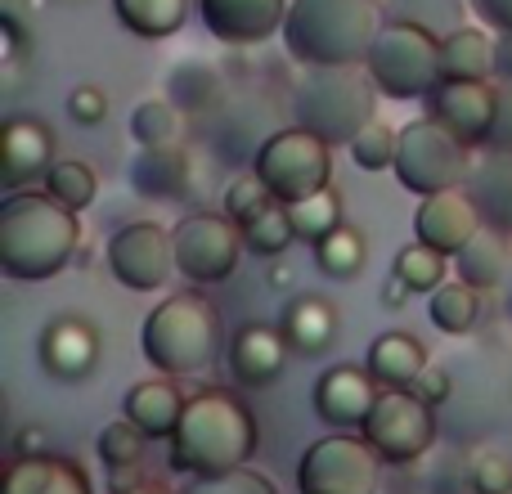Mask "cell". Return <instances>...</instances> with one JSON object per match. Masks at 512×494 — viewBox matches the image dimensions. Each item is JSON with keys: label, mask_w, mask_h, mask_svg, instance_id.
<instances>
[{"label": "cell", "mask_w": 512, "mask_h": 494, "mask_svg": "<svg viewBox=\"0 0 512 494\" xmlns=\"http://www.w3.org/2000/svg\"><path fill=\"white\" fill-rule=\"evenodd\" d=\"M409 391H414V396L423 400V405H432V409H436V405H445V396H450V378H445V369L427 364V373H423V378H418Z\"/></svg>", "instance_id": "7bdbcfd3"}, {"label": "cell", "mask_w": 512, "mask_h": 494, "mask_svg": "<svg viewBox=\"0 0 512 494\" xmlns=\"http://www.w3.org/2000/svg\"><path fill=\"white\" fill-rule=\"evenodd\" d=\"M382 27L378 0H292L283 45L306 68H364Z\"/></svg>", "instance_id": "7a4b0ae2"}, {"label": "cell", "mask_w": 512, "mask_h": 494, "mask_svg": "<svg viewBox=\"0 0 512 494\" xmlns=\"http://www.w3.org/2000/svg\"><path fill=\"white\" fill-rule=\"evenodd\" d=\"M481 230H486V216H481V207L472 203L468 189H450V194L423 198L414 212L418 243H427L441 256H459Z\"/></svg>", "instance_id": "9a60e30c"}, {"label": "cell", "mask_w": 512, "mask_h": 494, "mask_svg": "<svg viewBox=\"0 0 512 494\" xmlns=\"http://www.w3.org/2000/svg\"><path fill=\"white\" fill-rule=\"evenodd\" d=\"M270 283H274V288H288V283H292V265L274 261V265H270Z\"/></svg>", "instance_id": "c3c4849f"}, {"label": "cell", "mask_w": 512, "mask_h": 494, "mask_svg": "<svg viewBox=\"0 0 512 494\" xmlns=\"http://www.w3.org/2000/svg\"><path fill=\"white\" fill-rule=\"evenodd\" d=\"M292 239H297V234H292L288 207H283V203H270L261 216H256V221L243 225V243H248L256 256H279V252H288Z\"/></svg>", "instance_id": "e575fe53"}, {"label": "cell", "mask_w": 512, "mask_h": 494, "mask_svg": "<svg viewBox=\"0 0 512 494\" xmlns=\"http://www.w3.org/2000/svg\"><path fill=\"white\" fill-rule=\"evenodd\" d=\"M292 113H297L301 131L319 135L328 149L333 144L351 149L355 135L369 122H378V86L364 68H310L297 81Z\"/></svg>", "instance_id": "5b68a950"}, {"label": "cell", "mask_w": 512, "mask_h": 494, "mask_svg": "<svg viewBox=\"0 0 512 494\" xmlns=\"http://www.w3.org/2000/svg\"><path fill=\"white\" fill-rule=\"evenodd\" d=\"M486 149L495 158H512V86H499V117H495V131H490Z\"/></svg>", "instance_id": "b9f144b4"}, {"label": "cell", "mask_w": 512, "mask_h": 494, "mask_svg": "<svg viewBox=\"0 0 512 494\" xmlns=\"http://www.w3.org/2000/svg\"><path fill=\"white\" fill-rule=\"evenodd\" d=\"M203 27L225 45H261L288 23V0H198Z\"/></svg>", "instance_id": "e0dca14e"}, {"label": "cell", "mask_w": 512, "mask_h": 494, "mask_svg": "<svg viewBox=\"0 0 512 494\" xmlns=\"http://www.w3.org/2000/svg\"><path fill=\"white\" fill-rule=\"evenodd\" d=\"M108 270L131 292H158L176 270V247L158 221H131L108 239Z\"/></svg>", "instance_id": "7c38bea8"}, {"label": "cell", "mask_w": 512, "mask_h": 494, "mask_svg": "<svg viewBox=\"0 0 512 494\" xmlns=\"http://www.w3.org/2000/svg\"><path fill=\"white\" fill-rule=\"evenodd\" d=\"M495 77L512 86V32H504V36L495 41Z\"/></svg>", "instance_id": "f6af8a7d"}, {"label": "cell", "mask_w": 512, "mask_h": 494, "mask_svg": "<svg viewBox=\"0 0 512 494\" xmlns=\"http://www.w3.org/2000/svg\"><path fill=\"white\" fill-rule=\"evenodd\" d=\"M427 117L436 126L472 144H486L490 131H495V117H499V86L490 81H441V86L427 95Z\"/></svg>", "instance_id": "4fadbf2b"}, {"label": "cell", "mask_w": 512, "mask_h": 494, "mask_svg": "<svg viewBox=\"0 0 512 494\" xmlns=\"http://www.w3.org/2000/svg\"><path fill=\"white\" fill-rule=\"evenodd\" d=\"M221 333L225 324L216 301H207L203 292H176L162 306H153V315L144 319L140 351L167 378H194V373H207L216 364Z\"/></svg>", "instance_id": "277c9868"}, {"label": "cell", "mask_w": 512, "mask_h": 494, "mask_svg": "<svg viewBox=\"0 0 512 494\" xmlns=\"http://www.w3.org/2000/svg\"><path fill=\"white\" fill-rule=\"evenodd\" d=\"M382 459L364 436L337 432L315 441L297 463V494H378Z\"/></svg>", "instance_id": "9c48e42d"}, {"label": "cell", "mask_w": 512, "mask_h": 494, "mask_svg": "<svg viewBox=\"0 0 512 494\" xmlns=\"http://www.w3.org/2000/svg\"><path fill=\"white\" fill-rule=\"evenodd\" d=\"M252 176L270 189L274 203H283V207L306 203V198L333 189V149H328L319 135L301 131V126L274 131L270 140L256 149Z\"/></svg>", "instance_id": "52a82bcc"}, {"label": "cell", "mask_w": 512, "mask_h": 494, "mask_svg": "<svg viewBox=\"0 0 512 494\" xmlns=\"http://www.w3.org/2000/svg\"><path fill=\"white\" fill-rule=\"evenodd\" d=\"M472 176V153L463 140H454L432 117H418L400 131L396 144V180L418 198H436L459 189Z\"/></svg>", "instance_id": "ba28073f"}, {"label": "cell", "mask_w": 512, "mask_h": 494, "mask_svg": "<svg viewBox=\"0 0 512 494\" xmlns=\"http://www.w3.org/2000/svg\"><path fill=\"white\" fill-rule=\"evenodd\" d=\"M364 72L387 99H427L441 86V41L423 23H387Z\"/></svg>", "instance_id": "8992f818"}, {"label": "cell", "mask_w": 512, "mask_h": 494, "mask_svg": "<svg viewBox=\"0 0 512 494\" xmlns=\"http://www.w3.org/2000/svg\"><path fill=\"white\" fill-rule=\"evenodd\" d=\"M391 274H396L409 292H436L445 283V256L432 252L427 243H409V247H400L396 252Z\"/></svg>", "instance_id": "d6a6232c"}, {"label": "cell", "mask_w": 512, "mask_h": 494, "mask_svg": "<svg viewBox=\"0 0 512 494\" xmlns=\"http://www.w3.org/2000/svg\"><path fill=\"white\" fill-rule=\"evenodd\" d=\"M288 337L270 324H243L230 342V369L243 387H270L288 364Z\"/></svg>", "instance_id": "d6986e66"}, {"label": "cell", "mask_w": 512, "mask_h": 494, "mask_svg": "<svg viewBox=\"0 0 512 494\" xmlns=\"http://www.w3.org/2000/svg\"><path fill=\"white\" fill-rule=\"evenodd\" d=\"M68 117L77 126H99L108 117V95L95 86V81H81V86H72V95H68Z\"/></svg>", "instance_id": "60d3db41"}, {"label": "cell", "mask_w": 512, "mask_h": 494, "mask_svg": "<svg viewBox=\"0 0 512 494\" xmlns=\"http://www.w3.org/2000/svg\"><path fill=\"white\" fill-rule=\"evenodd\" d=\"M171 247H176V270L185 279L221 283L239 270V256L248 243H243V230L225 212H189L171 230Z\"/></svg>", "instance_id": "30bf717a"}, {"label": "cell", "mask_w": 512, "mask_h": 494, "mask_svg": "<svg viewBox=\"0 0 512 494\" xmlns=\"http://www.w3.org/2000/svg\"><path fill=\"white\" fill-rule=\"evenodd\" d=\"M369 261V243L355 225H342L333 230L324 243H315V270L328 274V279H355Z\"/></svg>", "instance_id": "f546056e"}, {"label": "cell", "mask_w": 512, "mask_h": 494, "mask_svg": "<svg viewBox=\"0 0 512 494\" xmlns=\"http://www.w3.org/2000/svg\"><path fill=\"white\" fill-rule=\"evenodd\" d=\"M256 418L234 391L207 387L194 391L185 405L176 436H171L167 463L185 477H221V472L248 468L256 454Z\"/></svg>", "instance_id": "6da1fadb"}, {"label": "cell", "mask_w": 512, "mask_h": 494, "mask_svg": "<svg viewBox=\"0 0 512 494\" xmlns=\"http://www.w3.org/2000/svg\"><path fill=\"white\" fill-rule=\"evenodd\" d=\"M113 9L126 32L144 36V41L176 36L189 18V0H113Z\"/></svg>", "instance_id": "4316f807"}, {"label": "cell", "mask_w": 512, "mask_h": 494, "mask_svg": "<svg viewBox=\"0 0 512 494\" xmlns=\"http://www.w3.org/2000/svg\"><path fill=\"white\" fill-rule=\"evenodd\" d=\"M144 445H149V436L140 432L135 423H108L104 432H99V441H95V450H99V459L108 463L113 472H131L135 463L144 459Z\"/></svg>", "instance_id": "836d02e7"}, {"label": "cell", "mask_w": 512, "mask_h": 494, "mask_svg": "<svg viewBox=\"0 0 512 494\" xmlns=\"http://www.w3.org/2000/svg\"><path fill=\"white\" fill-rule=\"evenodd\" d=\"M131 135L140 149H171L185 135V113L167 99H144L131 113Z\"/></svg>", "instance_id": "f1b7e54d"}, {"label": "cell", "mask_w": 512, "mask_h": 494, "mask_svg": "<svg viewBox=\"0 0 512 494\" xmlns=\"http://www.w3.org/2000/svg\"><path fill=\"white\" fill-rule=\"evenodd\" d=\"M0 494H95L86 481V468L59 454H36V459H14L5 468Z\"/></svg>", "instance_id": "44dd1931"}, {"label": "cell", "mask_w": 512, "mask_h": 494, "mask_svg": "<svg viewBox=\"0 0 512 494\" xmlns=\"http://www.w3.org/2000/svg\"><path fill=\"white\" fill-rule=\"evenodd\" d=\"M189 396H180V387L171 378H149V382H135L126 391V423H135L149 441H171L185 418Z\"/></svg>", "instance_id": "ffe728a7"}, {"label": "cell", "mask_w": 512, "mask_h": 494, "mask_svg": "<svg viewBox=\"0 0 512 494\" xmlns=\"http://www.w3.org/2000/svg\"><path fill=\"white\" fill-rule=\"evenodd\" d=\"M459 279L468 283V288H495V283H504V274H508V261H512V252H508V234L504 230H495V225H486V230L477 234L468 247H463L459 256Z\"/></svg>", "instance_id": "484cf974"}, {"label": "cell", "mask_w": 512, "mask_h": 494, "mask_svg": "<svg viewBox=\"0 0 512 494\" xmlns=\"http://www.w3.org/2000/svg\"><path fill=\"white\" fill-rule=\"evenodd\" d=\"M405 301H409V288L396 279V274H391V279L382 283V306H391V310H396V306H405Z\"/></svg>", "instance_id": "7dc6e473"}, {"label": "cell", "mask_w": 512, "mask_h": 494, "mask_svg": "<svg viewBox=\"0 0 512 494\" xmlns=\"http://www.w3.org/2000/svg\"><path fill=\"white\" fill-rule=\"evenodd\" d=\"M288 221H292V234H297L301 243H324L333 230H342V198H337V189H324V194L306 198V203H292L288 207Z\"/></svg>", "instance_id": "4dcf8cb0"}, {"label": "cell", "mask_w": 512, "mask_h": 494, "mask_svg": "<svg viewBox=\"0 0 512 494\" xmlns=\"http://www.w3.org/2000/svg\"><path fill=\"white\" fill-rule=\"evenodd\" d=\"M81 247L77 212L59 207L50 194H9L0 203V270L9 279H54L68 270Z\"/></svg>", "instance_id": "3957f363"}, {"label": "cell", "mask_w": 512, "mask_h": 494, "mask_svg": "<svg viewBox=\"0 0 512 494\" xmlns=\"http://www.w3.org/2000/svg\"><path fill=\"white\" fill-rule=\"evenodd\" d=\"M279 328L297 355H319V351H328L337 337V310H333V301L319 297V292H301V297H292L288 306H283Z\"/></svg>", "instance_id": "603a6c76"}, {"label": "cell", "mask_w": 512, "mask_h": 494, "mask_svg": "<svg viewBox=\"0 0 512 494\" xmlns=\"http://www.w3.org/2000/svg\"><path fill=\"white\" fill-rule=\"evenodd\" d=\"M360 436L382 463H414L436 441V409L423 405L414 391H382Z\"/></svg>", "instance_id": "8fae6325"}, {"label": "cell", "mask_w": 512, "mask_h": 494, "mask_svg": "<svg viewBox=\"0 0 512 494\" xmlns=\"http://www.w3.org/2000/svg\"><path fill=\"white\" fill-rule=\"evenodd\" d=\"M364 369H369L387 391H409L427 373V351H423V342H418L414 333L391 328V333H382L378 342L369 346Z\"/></svg>", "instance_id": "7402d4cb"}, {"label": "cell", "mask_w": 512, "mask_h": 494, "mask_svg": "<svg viewBox=\"0 0 512 494\" xmlns=\"http://www.w3.org/2000/svg\"><path fill=\"white\" fill-rule=\"evenodd\" d=\"M50 167H54L50 126L27 113L5 117V126H0V180H5V189L23 194L27 180L50 176Z\"/></svg>", "instance_id": "2e32d148"}, {"label": "cell", "mask_w": 512, "mask_h": 494, "mask_svg": "<svg viewBox=\"0 0 512 494\" xmlns=\"http://www.w3.org/2000/svg\"><path fill=\"white\" fill-rule=\"evenodd\" d=\"M396 144H400V131H391L387 122H369L351 144V162L360 171H387L396 167Z\"/></svg>", "instance_id": "d590c367"}, {"label": "cell", "mask_w": 512, "mask_h": 494, "mask_svg": "<svg viewBox=\"0 0 512 494\" xmlns=\"http://www.w3.org/2000/svg\"><path fill=\"white\" fill-rule=\"evenodd\" d=\"M41 445H45L41 427H23V432H18V459H36V454H41Z\"/></svg>", "instance_id": "bcb514c9"}, {"label": "cell", "mask_w": 512, "mask_h": 494, "mask_svg": "<svg viewBox=\"0 0 512 494\" xmlns=\"http://www.w3.org/2000/svg\"><path fill=\"white\" fill-rule=\"evenodd\" d=\"M472 9H477L499 36L512 32V0H472Z\"/></svg>", "instance_id": "ee69618b"}, {"label": "cell", "mask_w": 512, "mask_h": 494, "mask_svg": "<svg viewBox=\"0 0 512 494\" xmlns=\"http://www.w3.org/2000/svg\"><path fill=\"white\" fill-rule=\"evenodd\" d=\"M180 494H279V490L261 472L239 468V472H221V477H194Z\"/></svg>", "instance_id": "8d00e7d4"}, {"label": "cell", "mask_w": 512, "mask_h": 494, "mask_svg": "<svg viewBox=\"0 0 512 494\" xmlns=\"http://www.w3.org/2000/svg\"><path fill=\"white\" fill-rule=\"evenodd\" d=\"M99 333L95 324H86V319L77 315H59L45 324L41 342H36V355H41V369L50 373V378L59 382H81L95 373L99 364Z\"/></svg>", "instance_id": "ac0fdd59"}, {"label": "cell", "mask_w": 512, "mask_h": 494, "mask_svg": "<svg viewBox=\"0 0 512 494\" xmlns=\"http://www.w3.org/2000/svg\"><path fill=\"white\" fill-rule=\"evenodd\" d=\"M468 486L472 494H512V459L504 454H477L468 468Z\"/></svg>", "instance_id": "f35d334b"}, {"label": "cell", "mask_w": 512, "mask_h": 494, "mask_svg": "<svg viewBox=\"0 0 512 494\" xmlns=\"http://www.w3.org/2000/svg\"><path fill=\"white\" fill-rule=\"evenodd\" d=\"M131 180L149 198H185L189 194V153L180 144H171V149H140Z\"/></svg>", "instance_id": "d4e9b609"}, {"label": "cell", "mask_w": 512, "mask_h": 494, "mask_svg": "<svg viewBox=\"0 0 512 494\" xmlns=\"http://www.w3.org/2000/svg\"><path fill=\"white\" fill-rule=\"evenodd\" d=\"M477 315H481V297H477V288H468V283H441V288L427 297V319H432L441 333H450V337H463L472 324H477Z\"/></svg>", "instance_id": "83f0119b"}, {"label": "cell", "mask_w": 512, "mask_h": 494, "mask_svg": "<svg viewBox=\"0 0 512 494\" xmlns=\"http://www.w3.org/2000/svg\"><path fill=\"white\" fill-rule=\"evenodd\" d=\"M23 59H27V45H23V27L14 23V18H0V86L5 90H14L18 86V68H23Z\"/></svg>", "instance_id": "ab89813d"}, {"label": "cell", "mask_w": 512, "mask_h": 494, "mask_svg": "<svg viewBox=\"0 0 512 494\" xmlns=\"http://www.w3.org/2000/svg\"><path fill=\"white\" fill-rule=\"evenodd\" d=\"M131 494H171V490H162V486H140V490H131Z\"/></svg>", "instance_id": "681fc988"}, {"label": "cell", "mask_w": 512, "mask_h": 494, "mask_svg": "<svg viewBox=\"0 0 512 494\" xmlns=\"http://www.w3.org/2000/svg\"><path fill=\"white\" fill-rule=\"evenodd\" d=\"M495 77V41L477 27H459L441 41V81H490Z\"/></svg>", "instance_id": "cb8c5ba5"}, {"label": "cell", "mask_w": 512, "mask_h": 494, "mask_svg": "<svg viewBox=\"0 0 512 494\" xmlns=\"http://www.w3.org/2000/svg\"><path fill=\"white\" fill-rule=\"evenodd\" d=\"M270 203H274V194L256 176H243V180H234V185L225 189V216H230L239 230L248 221H256V216H261Z\"/></svg>", "instance_id": "74e56055"}, {"label": "cell", "mask_w": 512, "mask_h": 494, "mask_svg": "<svg viewBox=\"0 0 512 494\" xmlns=\"http://www.w3.org/2000/svg\"><path fill=\"white\" fill-rule=\"evenodd\" d=\"M378 378H373L369 369H360V364H333V369L319 373L315 382V414L324 418L328 427H337V432H351V427L369 423L373 405H378Z\"/></svg>", "instance_id": "5bb4252c"}, {"label": "cell", "mask_w": 512, "mask_h": 494, "mask_svg": "<svg viewBox=\"0 0 512 494\" xmlns=\"http://www.w3.org/2000/svg\"><path fill=\"white\" fill-rule=\"evenodd\" d=\"M45 194H50L59 207H68V212H86L99 194V180L86 162L63 158V162H54L50 176H45Z\"/></svg>", "instance_id": "1f68e13d"}]
</instances>
